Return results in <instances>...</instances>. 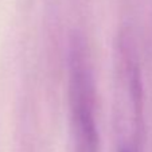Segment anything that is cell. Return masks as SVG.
Wrapping results in <instances>:
<instances>
[{
	"label": "cell",
	"instance_id": "1",
	"mask_svg": "<svg viewBox=\"0 0 152 152\" xmlns=\"http://www.w3.org/2000/svg\"><path fill=\"white\" fill-rule=\"evenodd\" d=\"M70 104L74 123L75 152H98L93 81L83 47L74 43L70 62Z\"/></svg>",
	"mask_w": 152,
	"mask_h": 152
}]
</instances>
